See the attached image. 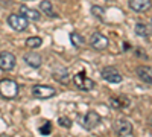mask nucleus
<instances>
[{"mask_svg":"<svg viewBox=\"0 0 152 137\" xmlns=\"http://www.w3.org/2000/svg\"><path fill=\"white\" fill-rule=\"evenodd\" d=\"M129 8L135 12H146L152 8L151 0H129Z\"/></svg>","mask_w":152,"mask_h":137,"instance_id":"9d476101","label":"nucleus"},{"mask_svg":"<svg viewBox=\"0 0 152 137\" xmlns=\"http://www.w3.org/2000/svg\"><path fill=\"white\" fill-rule=\"evenodd\" d=\"M151 24H152V21H151Z\"/></svg>","mask_w":152,"mask_h":137,"instance_id":"b1692460","label":"nucleus"},{"mask_svg":"<svg viewBox=\"0 0 152 137\" xmlns=\"http://www.w3.org/2000/svg\"><path fill=\"white\" fill-rule=\"evenodd\" d=\"M20 12L24 14V17H26L28 20H32V21H38V20H40V12H38L37 9H32V8H28V6H21Z\"/></svg>","mask_w":152,"mask_h":137,"instance_id":"4468645a","label":"nucleus"},{"mask_svg":"<svg viewBox=\"0 0 152 137\" xmlns=\"http://www.w3.org/2000/svg\"><path fill=\"white\" fill-rule=\"evenodd\" d=\"M58 123H59L61 127H64V128H70L72 127V120L69 117H66V116H61L58 119Z\"/></svg>","mask_w":152,"mask_h":137,"instance_id":"412c9836","label":"nucleus"},{"mask_svg":"<svg viewBox=\"0 0 152 137\" xmlns=\"http://www.w3.org/2000/svg\"><path fill=\"white\" fill-rule=\"evenodd\" d=\"M114 131H116L119 136H125V137H129L132 136V125L129 120L126 119H119L114 123Z\"/></svg>","mask_w":152,"mask_h":137,"instance_id":"0eeeda50","label":"nucleus"},{"mask_svg":"<svg viewBox=\"0 0 152 137\" xmlns=\"http://www.w3.org/2000/svg\"><path fill=\"white\" fill-rule=\"evenodd\" d=\"M18 95V84L12 79H2L0 81V96L5 99H14Z\"/></svg>","mask_w":152,"mask_h":137,"instance_id":"f257e3e1","label":"nucleus"},{"mask_svg":"<svg viewBox=\"0 0 152 137\" xmlns=\"http://www.w3.org/2000/svg\"><path fill=\"white\" fill-rule=\"evenodd\" d=\"M110 104L113 108H116V110H120L123 107H128L129 105V101L126 97H111L110 99Z\"/></svg>","mask_w":152,"mask_h":137,"instance_id":"dca6fc26","label":"nucleus"},{"mask_svg":"<svg viewBox=\"0 0 152 137\" xmlns=\"http://www.w3.org/2000/svg\"><path fill=\"white\" fill-rule=\"evenodd\" d=\"M148 123H149V125H151V127H152V114H151V116H149V117H148Z\"/></svg>","mask_w":152,"mask_h":137,"instance_id":"5701e85b","label":"nucleus"},{"mask_svg":"<svg viewBox=\"0 0 152 137\" xmlns=\"http://www.w3.org/2000/svg\"><path fill=\"white\" fill-rule=\"evenodd\" d=\"M70 40H72V44L75 47H84L85 46V38L78 32H72L70 34Z\"/></svg>","mask_w":152,"mask_h":137,"instance_id":"f3484780","label":"nucleus"},{"mask_svg":"<svg viewBox=\"0 0 152 137\" xmlns=\"http://www.w3.org/2000/svg\"><path fill=\"white\" fill-rule=\"evenodd\" d=\"M135 73L143 82L152 85V67H149V66H138Z\"/></svg>","mask_w":152,"mask_h":137,"instance_id":"f8f14e48","label":"nucleus"},{"mask_svg":"<svg viewBox=\"0 0 152 137\" xmlns=\"http://www.w3.org/2000/svg\"><path fill=\"white\" fill-rule=\"evenodd\" d=\"M90 44L91 47L94 49V51H105V49L110 46V40L107 38V37L104 34L100 32H94L91 37H90Z\"/></svg>","mask_w":152,"mask_h":137,"instance_id":"39448f33","label":"nucleus"},{"mask_svg":"<svg viewBox=\"0 0 152 137\" xmlns=\"http://www.w3.org/2000/svg\"><path fill=\"white\" fill-rule=\"evenodd\" d=\"M50 131H52V125H50V122H46L44 125L40 128V133H41V134H44V136H47Z\"/></svg>","mask_w":152,"mask_h":137,"instance_id":"4be33fe9","label":"nucleus"},{"mask_svg":"<svg viewBox=\"0 0 152 137\" xmlns=\"http://www.w3.org/2000/svg\"><path fill=\"white\" fill-rule=\"evenodd\" d=\"M17 64V58L14 53L11 52H2L0 53V69L5 70V72H9L15 67Z\"/></svg>","mask_w":152,"mask_h":137,"instance_id":"423d86ee","label":"nucleus"},{"mask_svg":"<svg viewBox=\"0 0 152 137\" xmlns=\"http://www.w3.org/2000/svg\"><path fill=\"white\" fill-rule=\"evenodd\" d=\"M91 14L97 18H104V14H105V9L102 6H91Z\"/></svg>","mask_w":152,"mask_h":137,"instance_id":"aec40b11","label":"nucleus"},{"mask_svg":"<svg viewBox=\"0 0 152 137\" xmlns=\"http://www.w3.org/2000/svg\"><path fill=\"white\" fill-rule=\"evenodd\" d=\"M99 123H100V116L96 111H88L84 117V120H82V127L85 130H94Z\"/></svg>","mask_w":152,"mask_h":137,"instance_id":"1a4fd4ad","label":"nucleus"},{"mask_svg":"<svg viewBox=\"0 0 152 137\" xmlns=\"http://www.w3.org/2000/svg\"><path fill=\"white\" fill-rule=\"evenodd\" d=\"M41 44H43V38H40V37H29L26 40V47H29V49H37Z\"/></svg>","mask_w":152,"mask_h":137,"instance_id":"6ab92c4d","label":"nucleus"},{"mask_svg":"<svg viewBox=\"0 0 152 137\" xmlns=\"http://www.w3.org/2000/svg\"><path fill=\"white\" fill-rule=\"evenodd\" d=\"M53 78L61 84H67L70 81V73L66 67H56L53 70Z\"/></svg>","mask_w":152,"mask_h":137,"instance_id":"ddd939ff","label":"nucleus"},{"mask_svg":"<svg viewBox=\"0 0 152 137\" xmlns=\"http://www.w3.org/2000/svg\"><path fill=\"white\" fill-rule=\"evenodd\" d=\"M23 59H24V63H26L29 67H34V69H38V67L41 66V63H43L40 53H37V52H28V53H24Z\"/></svg>","mask_w":152,"mask_h":137,"instance_id":"9b49d317","label":"nucleus"},{"mask_svg":"<svg viewBox=\"0 0 152 137\" xmlns=\"http://www.w3.org/2000/svg\"><path fill=\"white\" fill-rule=\"evenodd\" d=\"M32 95L37 99H49L56 95V90L50 85H44V84H37L32 87Z\"/></svg>","mask_w":152,"mask_h":137,"instance_id":"20e7f679","label":"nucleus"},{"mask_svg":"<svg viewBox=\"0 0 152 137\" xmlns=\"http://www.w3.org/2000/svg\"><path fill=\"white\" fill-rule=\"evenodd\" d=\"M73 82L75 85L78 87L79 90H85V92H90L93 90L94 87H96V82L93 79H90L85 75V72H79V73H76L75 76H73Z\"/></svg>","mask_w":152,"mask_h":137,"instance_id":"7ed1b4c3","label":"nucleus"},{"mask_svg":"<svg viewBox=\"0 0 152 137\" xmlns=\"http://www.w3.org/2000/svg\"><path fill=\"white\" fill-rule=\"evenodd\" d=\"M8 24L17 32H23V31H26L28 26H29V20L24 17L21 12L20 14H11L8 17Z\"/></svg>","mask_w":152,"mask_h":137,"instance_id":"f03ea898","label":"nucleus"},{"mask_svg":"<svg viewBox=\"0 0 152 137\" xmlns=\"http://www.w3.org/2000/svg\"><path fill=\"white\" fill-rule=\"evenodd\" d=\"M40 9L44 12V14L47 15H55V12H53V5L50 0H43V2L40 3Z\"/></svg>","mask_w":152,"mask_h":137,"instance_id":"a211bd4d","label":"nucleus"},{"mask_svg":"<svg viewBox=\"0 0 152 137\" xmlns=\"http://www.w3.org/2000/svg\"><path fill=\"white\" fill-rule=\"evenodd\" d=\"M102 78L110 84H119L122 82V75L116 67H105L102 70Z\"/></svg>","mask_w":152,"mask_h":137,"instance_id":"6e6552de","label":"nucleus"},{"mask_svg":"<svg viewBox=\"0 0 152 137\" xmlns=\"http://www.w3.org/2000/svg\"><path fill=\"white\" fill-rule=\"evenodd\" d=\"M134 31H135V34L138 37H145V38H146V37H149L151 32H152L151 26H149V24H146V23H137Z\"/></svg>","mask_w":152,"mask_h":137,"instance_id":"2eb2a0df","label":"nucleus"}]
</instances>
